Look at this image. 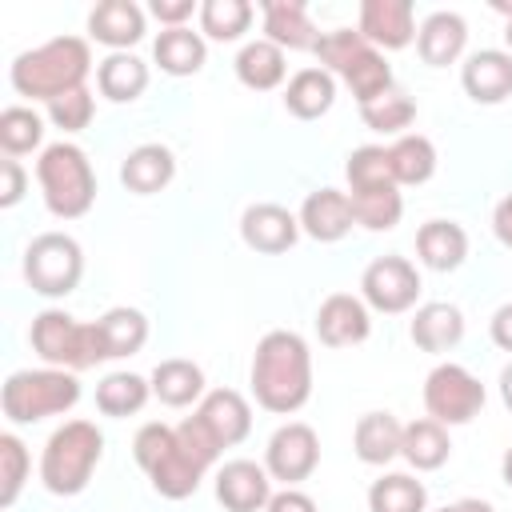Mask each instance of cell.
Returning <instances> with one entry per match:
<instances>
[{"label": "cell", "mask_w": 512, "mask_h": 512, "mask_svg": "<svg viewBox=\"0 0 512 512\" xmlns=\"http://www.w3.org/2000/svg\"><path fill=\"white\" fill-rule=\"evenodd\" d=\"M252 396L264 412L292 416L308 404L312 396V352L300 332L272 328L260 336L252 352Z\"/></svg>", "instance_id": "cell-1"}, {"label": "cell", "mask_w": 512, "mask_h": 512, "mask_svg": "<svg viewBox=\"0 0 512 512\" xmlns=\"http://www.w3.org/2000/svg\"><path fill=\"white\" fill-rule=\"evenodd\" d=\"M88 72H92V48L80 36H56L40 48H28L8 68L12 88L20 96L44 100V104H52L56 96H64L72 88H84Z\"/></svg>", "instance_id": "cell-2"}, {"label": "cell", "mask_w": 512, "mask_h": 512, "mask_svg": "<svg viewBox=\"0 0 512 512\" xmlns=\"http://www.w3.org/2000/svg\"><path fill=\"white\" fill-rule=\"evenodd\" d=\"M100 456H104V432L92 420H64L40 452V480L52 496H80Z\"/></svg>", "instance_id": "cell-3"}, {"label": "cell", "mask_w": 512, "mask_h": 512, "mask_svg": "<svg viewBox=\"0 0 512 512\" xmlns=\"http://www.w3.org/2000/svg\"><path fill=\"white\" fill-rule=\"evenodd\" d=\"M36 180L44 192V208L56 220H80L96 204V172L80 144L56 140L36 160Z\"/></svg>", "instance_id": "cell-4"}, {"label": "cell", "mask_w": 512, "mask_h": 512, "mask_svg": "<svg viewBox=\"0 0 512 512\" xmlns=\"http://www.w3.org/2000/svg\"><path fill=\"white\" fill-rule=\"evenodd\" d=\"M312 52H316L320 68H328L332 76H340L348 84V92L356 96V104H368L384 88L396 84L384 52L372 48L356 28H332V32H324Z\"/></svg>", "instance_id": "cell-5"}, {"label": "cell", "mask_w": 512, "mask_h": 512, "mask_svg": "<svg viewBox=\"0 0 512 512\" xmlns=\"http://www.w3.org/2000/svg\"><path fill=\"white\" fill-rule=\"evenodd\" d=\"M76 400H80V380L76 372L64 368H20L0 388V404L12 424H36L60 416L76 408Z\"/></svg>", "instance_id": "cell-6"}, {"label": "cell", "mask_w": 512, "mask_h": 512, "mask_svg": "<svg viewBox=\"0 0 512 512\" xmlns=\"http://www.w3.org/2000/svg\"><path fill=\"white\" fill-rule=\"evenodd\" d=\"M32 352L44 360V368H64V372H84L104 364V348L96 336V324H80L64 308H44L32 316L28 328Z\"/></svg>", "instance_id": "cell-7"}, {"label": "cell", "mask_w": 512, "mask_h": 512, "mask_svg": "<svg viewBox=\"0 0 512 512\" xmlns=\"http://www.w3.org/2000/svg\"><path fill=\"white\" fill-rule=\"evenodd\" d=\"M80 276H84V252L68 232H40L24 248V280L32 292L60 300L76 292Z\"/></svg>", "instance_id": "cell-8"}, {"label": "cell", "mask_w": 512, "mask_h": 512, "mask_svg": "<svg viewBox=\"0 0 512 512\" xmlns=\"http://www.w3.org/2000/svg\"><path fill=\"white\" fill-rule=\"evenodd\" d=\"M484 408V384L464 368V364H436L424 380V412L452 428V424H468L472 416H480Z\"/></svg>", "instance_id": "cell-9"}, {"label": "cell", "mask_w": 512, "mask_h": 512, "mask_svg": "<svg viewBox=\"0 0 512 512\" xmlns=\"http://www.w3.org/2000/svg\"><path fill=\"white\" fill-rule=\"evenodd\" d=\"M360 300L372 312L400 316L420 300V272L404 256H376L360 276Z\"/></svg>", "instance_id": "cell-10"}, {"label": "cell", "mask_w": 512, "mask_h": 512, "mask_svg": "<svg viewBox=\"0 0 512 512\" xmlns=\"http://www.w3.org/2000/svg\"><path fill=\"white\" fill-rule=\"evenodd\" d=\"M320 464V436L312 424L304 420H288L272 432L268 448H264V468L272 480H284V488L308 480Z\"/></svg>", "instance_id": "cell-11"}, {"label": "cell", "mask_w": 512, "mask_h": 512, "mask_svg": "<svg viewBox=\"0 0 512 512\" xmlns=\"http://www.w3.org/2000/svg\"><path fill=\"white\" fill-rule=\"evenodd\" d=\"M372 332V308L352 292H332L316 308V336L328 348H352L364 344Z\"/></svg>", "instance_id": "cell-12"}, {"label": "cell", "mask_w": 512, "mask_h": 512, "mask_svg": "<svg viewBox=\"0 0 512 512\" xmlns=\"http://www.w3.org/2000/svg\"><path fill=\"white\" fill-rule=\"evenodd\" d=\"M356 32L372 48H408L416 40V12L412 0H364Z\"/></svg>", "instance_id": "cell-13"}, {"label": "cell", "mask_w": 512, "mask_h": 512, "mask_svg": "<svg viewBox=\"0 0 512 512\" xmlns=\"http://www.w3.org/2000/svg\"><path fill=\"white\" fill-rule=\"evenodd\" d=\"M216 500L228 512H264L272 500V476L256 460H228L216 472Z\"/></svg>", "instance_id": "cell-14"}, {"label": "cell", "mask_w": 512, "mask_h": 512, "mask_svg": "<svg viewBox=\"0 0 512 512\" xmlns=\"http://www.w3.org/2000/svg\"><path fill=\"white\" fill-rule=\"evenodd\" d=\"M296 236H300V216H292L280 204H248L240 216V240L252 252L280 256L296 244Z\"/></svg>", "instance_id": "cell-15"}, {"label": "cell", "mask_w": 512, "mask_h": 512, "mask_svg": "<svg viewBox=\"0 0 512 512\" xmlns=\"http://www.w3.org/2000/svg\"><path fill=\"white\" fill-rule=\"evenodd\" d=\"M460 84L476 104H504L512 96V52L480 48L464 60Z\"/></svg>", "instance_id": "cell-16"}, {"label": "cell", "mask_w": 512, "mask_h": 512, "mask_svg": "<svg viewBox=\"0 0 512 512\" xmlns=\"http://www.w3.org/2000/svg\"><path fill=\"white\" fill-rule=\"evenodd\" d=\"M260 12H264V40H272L276 48L312 52V48L320 44V36H324V32L312 24L304 0H264Z\"/></svg>", "instance_id": "cell-17"}, {"label": "cell", "mask_w": 512, "mask_h": 512, "mask_svg": "<svg viewBox=\"0 0 512 512\" xmlns=\"http://www.w3.org/2000/svg\"><path fill=\"white\" fill-rule=\"evenodd\" d=\"M352 200L340 188H316L300 204V232H308L320 244H336L352 232Z\"/></svg>", "instance_id": "cell-18"}, {"label": "cell", "mask_w": 512, "mask_h": 512, "mask_svg": "<svg viewBox=\"0 0 512 512\" xmlns=\"http://www.w3.org/2000/svg\"><path fill=\"white\" fill-rule=\"evenodd\" d=\"M464 44H468V24H464L460 12L440 8V12L424 16V24L416 28V52H420V60H424L428 68H448V64H456L460 52H464Z\"/></svg>", "instance_id": "cell-19"}, {"label": "cell", "mask_w": 512, "mask_h": 512, "mask_svg": "<svg viewBox=\"0 0 512 512\" xmlns=\"http://www.w3.org/2000/svg\"><path fill=\"white\" fill-rule=\"evenodd\" d=\"M88 36L112 52H128L144 36V8L132 0H100L88 12Z\"/></svg>", "instance_id": "cell-20"}, {"label": "cell", "mask_w": 512, "mask_h": 512, "mask_svg": "<svg viewBox=\"0 0 512 512\" xmlns=\"http://www.w3.org/2000/svg\"><path fill=\"white\" fill-rule=\"evenodd\" d=\"M196 416L220 440V448H232V444H240L252 432V408H248V400L236 388H212V392H204Z\"/></svg>", "instance_id": "cell-21"}, {"label": "cell", "mask_w": 512, "mask_h": 512, "mask_svg": "<svg viewBox=\"0 0 512 512\" xmlns=\"http://www.w3.org/2000/svg\"><path fill=\"white\" fill-rule=\"evenodd\" d=\"M408 336H412V344L420 352L440 356V352H448V348H456L464 340V312L456 304H448V300L420 304L412 324H408Z\"/></svg>", "instance_id": "cell-22"}, {"label": "cell", "mask_w": 512, "mask_h": 512, "mask_svg": "<svg viewBox=\"0 0 512 512\" xmlns=\"http://www.w3.org/2000/svg\"><path fill=\"white\" fill-rule=\"evenodd\" d=\"M176 176V156L164 144H136L120 164V184L136 196H152L168 188Z\"/></svg>", "instance_id": "cell-23"}, {"label": "cell", "mask_w": 512, "mask_h": 512, "mask_svg": "<svg viewBox=\"0 0 512 512\" xmlns=\"http://www.w3.org/2000/svg\"><path fill=\"white\" fill-rule=\"evenodd\" d=\"M416 256L432 272H456L468 256V232L456 220H428L416 232Z\"/></svg>", "instance_id": "cell-24"}, {"label": "cell", "mask_w": 512, "mask_h": 512, "mask_svg": "<svg viewBox=\"0 0 512 512\" xmlns=\"http://www.w3.org/2000/svg\"><path fill=\"white\" fill-rule=\"evenodd\" d=\"M96 324V336H100V348H104V360H124V356H136L148 340V316L140 308H108Z\"/></svg>", "instance_id": "cell-25"}, {"label": "cell", "mask_w": 512, "mask_h": 512, "mask_svg": "<svg viewBox=\"0 0 512 512\" xmlns=\"http://www.w3.org/2000/svg\"><path fill=\"white\" fill-rule=\"evenodd\" d=\"M400 440H404V424L392 412H364L356 420V432H352L356 456L364 464H376V468H384L388 460L400 456Z\"/></svg>", "instance_id": "cell-26"}, {"label": "cell", "mask_w": 512, "mask_h": 512, "mask_svg": "<svg viewBox=\"0 0 512 512\" xmlns=\"http://www.w3.org/2000/svg\"><path fill=\"white\" fill-rule=\"evenodd\" d=\"M288 76V56L272 40H248L236 52V80L252 92H272Z\"/></svg>", "instance_id": "cell-27"}, {"label": "cell", "mask_w": 512, "mask_h": 512, "mask_svg": "<svg viewBox=\"0 0 512 512\" xmlns=\"http://www.w3.org/2000/svg\"><path fill=\"white\" fill-rule=\"evenodd\" d=\"M336 100V76L328 68H300L284 88V108L296 120H320Z\"/></svg>", "instance_id": "cell-28"}, {"label": "cell", "mask_w": 512, "mask_h": 512, "mask_svg": "<svg viewBox=\"0 0 512 512\" xmlns=\"http://www.w3.org/2000/svg\"><path fill=\"white\" fill-rule=\"evenodd\" d=\"M148 380H152V396L168 408H188V404L204 400V372L192 360H180V356L160 360Z\"/></svg>", "instance_id": "cell-29"}, {"label": "cell", "mask_w": 512, "mask_h": 512, "mask_svg": "<svg viewBox=\"0 0 512 512\" xmlns=\"http://www.w3.org/2000/svg\"><path fill=\"white\" fill-rule=\"evenodd\" d=\"M400 456H404V460H408L416 472H436V468H440V464H448V456H452L448 428H444V424H436L432 416L404 424Z\"/></svg>", "instance_id": "cell-30"}, {"label": "cell", "mask_w": 512, "mask_h": 512, "mask_svg": "<svg viewBox=\"0 0 512 512\" xmlns=\"http://www.w3.org/2000/svg\"><path fill=\"white\" fill-rule=\"evenodd\" d=\"M152 56H156L160 72H168V76H192V72L204 68L208 44L192 28H164L156 36V44H152Z\"/></svg>", "instance_id": "cell-31"}, {"label": "cell", "mask_w": 512, "mask_h": 512, "mask_svg": "<svg viewBox=\"0 0 512 512\" xmlns=\"http://www.w3.org/2000/svg\"><path fill=\"white\" fill-rule=\"evenodd\" d=\"M96 88H100V96H108L116 104H132L148 88V64L132 52H112L96 68Z\"/></svg>", "instance_id": "cell-32"}, {"label": "cell", "mask_w": 512, "mask_h": 512, "mask_svg": "<svg viewBox=\"0 0 512 512\" xmlns=\"http://www.w3.org/2000/svg\"><path fill=\"white\" fill-rule=\"evenodd\" d=\"M148 480H152V488H156L164 500H188V496L200 488L204 468L180 448V440H172V448L148 468Z\"/></svg>", "instance_id": "cell-33"}, {"label": "cell", "mask_w": 512, "mask_h": 512, "mask_svg": "<svg viewBox=\"0 0 512 512\" xmlns=\"http://www.w3.org/2000/svg\"><path fill=\"white\" fill-rule=\"evenodd\" d=\"M388 164L396 184H424L436 172V144L420 132H404L388 144Z\"/></svg>", "instance_id": "cell-34"}, {"label": "cell", "mask_w": 512, "mask_h": 512, "mask_svg": "<svg viewBox=\"0 0 512 512\" xmlns=\"http://www.w3.org/2000/svg\"><path fill=\"white\" fill-rule=\"evenodd\" d=\"M152 396V380L136 376V372H108L100 384H96V408L104 416H136Z\"/></svg>", "instance_id": "cell-35"}, {"label": "cell", "mask_w": 512, "mask_h": 512, "mask_svg": "<svg viewBox=\"0 0 512 512\" xmlns=\"http://www.w3.org/2000/svg\"><path fill=\"white\" fill-rule=\"evenodd\" d=\"M368 512H428V488L408 472H384L368 488Z\"/></svg>", "instance_id": "cell-36"}, {"label": "cell", "mask_w": 512, "mask_h": 512, "mask_svg": "<svg viewBox=\"0 0 512 512\" xmlns=\"http://www.w3.org/2000/svg\"><path fill=\"white\" fill-rule=\"evenodd\" d=\"M352 200V220L368 232H388L400 224L404 216V196L400 184H384V188H364V192H348Z\"/></svg>", "instance_id": "cell-37"}, {"label": "cell", "mask_w": 512, "mask_h": 512, "mask_svg": "<svg viewBox=\"0 0 512 512\" xmlns=\"http://www.w3.org/2000/svg\"><path fill=\"white\" fill-rule=\"evenodd\" d=\"M360 120L372 128V132H384V136H404V128L416 120V100L400 88V84H392V88H384L376 100H368V104H360Z\"/></svg>", "instance_id": "cell-38"}, {"label": "cell", "mask_w": 512, "mask_h": 512, "mask_svg": "<svg viewBox=\"0 0 512 512\" xmlns=\"http://www.w3.org/2000/svg\"><path fill=\"white\" fill-rule=\"evenodd\" d=\"M252 24V4L248 0H204L200 4V32L208 40H240Z\"/></svg>", "instance_id": "cell-39"}, {"label": "cell", "mask_w": 512, "mask_h": 512, "mask_svg": "<svg viewBox=\"0 0 512 512\" xmlns=\"http://www.w3.org/2000/svg\"><path fill=\"white\" fill-rule=\"evenodd\" d=\"M44 140V116L32 112L28 104H12L0 112V148L4 156H24L32 148H40Z\"/></svg>", "instance_id": "cell-40"}, {"label": "cell", "mask_w": 512, "mask_h": 512, "mask_svg": "<svg viewBox=\"0 0 512 512\" xmlns=\"http://www.w3.org/2000/svg\"><path fill=\"white\" fill-rule=\"evenodd\" d=\"M344 176H348V192H364V188L396 184V180H392V164H388V148H384V144L352 148V156H348V164H344Z\"/></svg>", "instance_id": "cell-41"}, {"label": "cell", "mask_w": 512, "mask_h": 512, "mask_svg": "<svg viewBox=\"0 0 512 512\" xmlns=\"http://www.w3.org/2000/svg\"><path fill=\"white\" fill-rule=\"evenodd\" d=\"M32 456L16 432H0V508H12L24 480H28Z\"/></svg>", "instance_id": "cell-42"}, {"label": "cell", "mask_w": 512, "mask_h": 512, "mask_svg": "<svg viewBox=\"0 0 512 512\" xmlns=\"http://www.w3.org/2000/svg\"><path fill=\"white\" fill-rule=\"evenodd\" d=\"M92 116H96V100H92L88 88H72V92L56 96V100L48 104V120H52L60 132H84V128L92 124Z\"/></svg>", "instance_id": "cell-43"}, {"label": "cell", "mask_w": 512, "mask_h": 512, "mask_svg": "<svg viewBox=\"0 0 512 512\" xmlns=\"http://www.w3.org/2000/svg\"><path fill=\"white\" fill-rule=\"evenodd\" d=\"M176 440H180V448H184V452H188L204 472H208V468L220 460V452H224V448H220V440L204 428V420H200L196 412H192V416H184V420L176 424Z\"/></svg>", "instance_id": "cell-44"}, {"label": "cell", "mask_w": 512, "mask_h": 512, "mask_svg": "<svg viewBox=\"0 0 512 512\" xmlns=\"http://www.w3.org/2000/svg\"><path fill=\"white\" fill-rule=\"evenodd\" d=\"M148 12H152L164 28H188V20H192L196 4H192V0H152V4H148Z\"/></svg>", "instance_id": "cell-45"}, {"label": "cell", "mask_w": 512, "mask_h": 512, "mask_svg": "<svg viewBox=\"0 0 512 512\" xmlns=\"http://www.w3.org/2000/svg\"><path fill=\"white\" fill-rule=\"evenodd\" d=\"M0 172H4V188H0V208H12V204H20V200H24L28 176H24V168H20V160H16V156H8V160L0 164Z\"/></svg>", "instance_id": "cell-46"}, {"label": "cell", "mask_w": 512, "mask_h": 512, "mask_svg": "<svg viewBox=\"0 0 512 512\" xmlns=\"http://www.w3.org/2000/svg\"><path fill=\"white\" fill-rule=\"evenodd\" d=\"M264 512H316V500L300 488H284V492H272Z\"/></svg>", "instance_id": "cell-47"}, {"label": "cell", "mask_w": 512, "mask_h": 512, "mask_svg": "<svg viewBox=\"0 0 512 512\" xmlns=\"http://www.w3.org/2000/svg\"><path fill=\"white\" fill-rule=\"evenodd\" d=\"M488 336H492V344H496V348L512 352V300H508V304H500V308L492 312V320H488Z\"/></svg>", "instance_id": "cell-48"}, {"label": "cell", "mask_w": 512, "mask_h": 512, "mask_svg": "<svg viewBox=\"0 0 512 512\" xmlns=\"http://www.w3.org/2000/svg\"><path fill=\"white\" fill-rule=\"evenodd\" d=\"M492 232H496V240H500L504 248H512V192L496 204V212H492Z\"/></svg>", "instance_id": "cell-49"}, {"label": "cell", "mask_w": 512, "mask_h": 512, "mask_svg": "<svg viewBox=\"0 0 512 512\" xmlns=\"http://www.w3.org/2000/svg\"><path fill=\"white\" fill-rule=\"evenodd\" d=\"M436 512H496L488 500H476V496H464V500H452V504H444V508H436Z\"/></svg>", "instance_id": "cell-50"}, {"label": "cell", "mask_w": 512, "mask_h": 512, "mask_svg": "<svg viewBox=\"0 0 512 512\" xmlns=\"http://www.w3.org/2000/svg\"><path fill=\"white\" fill-rule=\"evenodd\" d=\"M500 400L512 412V364H504V372H500Z\"/></svg>", "instance_id": "cell-51"}, {"label": "cell", "mask_w": 512, "mask_h": 512, "mask_svg": "<svg viewBox=\"0 0 512 512\" xmlns=\"http://www.w3.org/2000/svg\"><path fill=\"white\" fill-rule=\"evenodd\" d=\"M500 476H504V484L512 488V444L504 448V460H500Z\"/></svg>", "instance_id": "cell-52"}, {"label": "cell", "mask_w": 512, "mask_h": 512, "mask_svg": "<svg viewBox=\"0 0 512 512\" xmlns=\"http://www.w3.org/2000/svg\"><path fill=\"white\" fill-rule=\"evenodd\" d=\"M492 8H496L500 16H508V20H512V4H508V0H492Z\"/></svg>", "instance_id": "cell-53"}, {"label": "cell", "mask_w": 512, "mask_h": 512, "mask_svg": "<svg viewBox=\"0 0 512 512\" xmlns=\"http://www.w3.org/2000/svg\"><path fill=\"white\" fill-rule=\"evenodd\" d=\"M504 40H508V52H512V20L504 24Z\"/></svg>", "instance_id": "cell-54"}]
</instances>
